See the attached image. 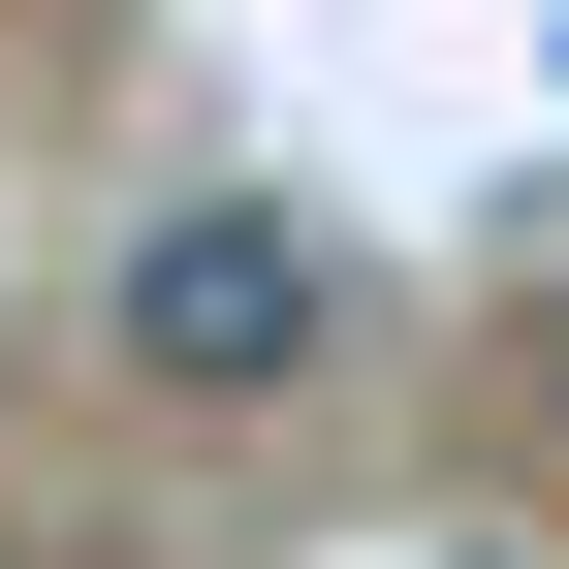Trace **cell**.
I'll return each instance as SVG.
<instances>
[{
    "label": "cell",
    "instance_id": "1",
    "mask_svg": "<svg viewBox=\"0 0 569 569\" xmlns=\"http://www.w3.org/2000/svg\"><path fill=\"white\" fill-rule=\"evenodd\" d=\"M96 348H127L159 411H284V380L348 348V222H284V190H190V222H127V253H96Z\"/></svg>",
    "mask_w": 569,
    "mask_h": 569
},
{
    "label": "cell",
    "instance_id": "2",
    "mask_svg": "<svg viewBox=\"0 0 569 569\" xmlns=\"http://www.w3.org/2000/svg\"><path fill=\"white\" fill-rule=\"evenodd\" d=\"M538 411H569V348H538Z\"/></svg>",
    "mask_w": 569,
    "mask_h": 569
}]
</instances>
